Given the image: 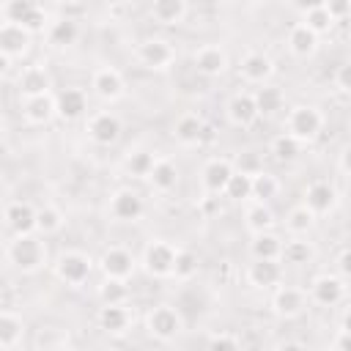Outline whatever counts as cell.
<instances>
[{
    "instance_id": "f35d334b",
    "label": "cell",
    "mask_w": 351,
    "mask_h": 351,
    "mask_svg": "<svg viewBox=\"0 0 351 351\" xmlns=\"http://www.w3.org/2000/svg\"><path fill=\"white\" fill-rule=\"evenodd\" d=\"M200 269V258L192 250H176V261H173V274L176 280H192Z\"/></svg>"
},
{
    "instance_id": "9a60e30c",
    "label": "cell",
    "mask_w": 351,
    "mask_h": 351,
    "mask_svg": "<svg viewBox=\"0 0 351 351\" xmlns=\"http://www.w3.org/2000/svg\"><path fill=\"white\" fill-rule=\"evenodd\" d=\"M192 60L203 77H222L228 71V52L219 44H203Z\"/></svg>"
},
{
    "instance_id": "d4e9b609",
    "label": "cell",
    "mask_w": 351,
    "mask_h": 351,
    "mask_svg": "<svg viewBox=\"0 0 351 351\" xmlns=\"http://www.w3.org/2000/svg\"><path fill=\"white\" fill-rule=\"evenodd\" d=\"M285 44H288L291 55H296V58H307V55L315 52V47H318V36H315L304 22H296V25L288 30Z\"/></svg>"
},
{
    "instance_id": "484cf974",
    "label": "cell",
    "mask_w": 351,
    "mask_h": 351,
    "mask_svg": "<svg viewBox=\"0 0 351 351\" xmlns=\"http://www.w3.org/2000/svg\"><path fill=\"white\" fill-rule=\"evenodd\" d=\"M203 126H206V121H203L200 115L184 112V115L176 121V126H173V137H176V143H181V145H200Z\"/></svg>"
},
{
    "instance_id": "7bdbcfd3",
    "label": "cell",
    "mask_w": 351,
    "mask_h": 351,
    "mask_svg": "<svg viewBox=\"0 0 351 351\" xmlns=\"http://www.w3.org/2000/svg\"><path fill=\"white\" fill-rule=\"evenodd\" d=\"M304 25H307L315 36H324V33H329V27L335 25V19L329 16V11H326L324 5H318V8L304 11Z\"/></svg>"
},
{
    "instance_id": "f5cc1de1",
    "label": "cell",
    "mask_w": 351,
    "mask_h": 351,
    "mask_svg": "<svg viewBox=\"0 0 351 351\" xmlns=\"http://www.w3.org/2000/svg\"><path fill=\"white\" fill-rule=\"evenodd\" d=\"M291 3H293V5H296L302 14H304V11H310V8H318V5H324L326 0H291Z\"/></svg>"
},
{
    "instance_id": "ee69618b",
    "label": "cell",
    "mask_w": 351,
    "mask_h": 351,
    "mask_svg": "<svg viewBox=\"0 0 351 351\" xmlns=\"http://www.w3.org/2000/svg\"><path fill=\"white\" fill-rule=\"evenodd\" d=\"M33 5H36L33 0H8V3L3 5L5 22H16V25H22V22H25V16L30 14V8H33Z\"/></svg>"
},
{
    "instance_id": "ac0fdd59",
    "label": "cell",
    "mask_w": 351,
    "mask_h": 351,
    "mask_svg": "<svg viewBox=\"0 0 351 351\" xmlns=\"http://www.w3.org/2000/svg\"><path fill=\"white\" fill-rule=\"evenodd\" d=\"M3 219L5 225L14 230V236L19 233H33L36 230V208L27 200H11L3 208Z\"/></svg>"
},
{
    "instance_id": "4316f807",
    "label": "cell",
    "mask_w": 351,
    "mask_h": 351,
    "mask_svg": "<svg viewBox=\"0 0 351 351\" xmlns=\"http://www.w3.org/2000/svg\"><path fill=\"white\" fill-rule=\"evenodd\" d=\"M77 38H80V27H77V22L69 19V16L55 19L52 25H47V41H49L52 47H58V49L71 47Z\"/></svg>"
},
{
    "instance_id": "681fc988",
    "label": "cell",
    "mask_w": 351,
    "mask_h": 351,
    "mask_svg": "<svg viewBox=\"0 0 351 351\" xmlns=\"http://www.w3.org/2000/svg\"><path fill=\"white\" fill-rule=\"evenodd\" d=\"M335 88L340 93H348L351 90V63H340L337 71H335Z\"/></svg>"
},
{
    "instance_id": "9f6ffc18",
    "label": "cell",
    "mask_w": 351,
    "mask_h": 351,
    "mask_svg": "<svg viewBox=\"0 0 351 351\" xmlns=\"http://www.w3.org/2000/svg\"><path fill=\"white\" fill-rule=\"evenodd\" d=\"M0 250H5V236H3V230H0Z\"/></svg>"
},
{
    "instance_id": "836d02e7",
    "label": "cell",
    "mask_w": 351,
    "mask_h": 351,
    "mask_svg": "<svg viewBox=\"0 0 351 351\" xmlns=\"http://www.w3.org/2000/svg\"><path fill=\"white\" fill-rule=\"evenodd\" d=\"M63 222H66V217H63V211L58 206H41V208H36V233L52 236V233H58L63 228Z\"/></svg>"
},
{
    "instance_id": "f1b7e54d",
    "label": "cell",
    "mask_w": 351,
    "mask_h": 351,
    "mask_svg": "<svg viewBox=\"0 0 351 351\" xmlns=\"http://www.w3.org/2000/svg\"><path fill=\"white\" fill-rule=\"evenodd\" d=\"M148 181H151V186L156 192H170L178 184V167L170 159H156L151 173H148Z\"/></svg>"
},
{
    "instance_id": "44dd1931",
    "label": "cell",
    "mask_w": 351,
    "mask_h": 351,
    "mask_svg": "<svg viewBox=\"0 0 351 351\" xmlns=\"http://www.w3.org/2000/svg\"><path fill=\"white\" fill-rule=\"evenodd\" d=\"M88 110V96L80 88H66L55 96V115L63 121H77Z\"/></svg>"
},
{
    "instance_id": "d590c367",
    "label": "cell",
    "mask_w": 351,
    "mask_h": 351,
    "mask_svg": "<svg viewBox=\"0 0 351 351\" xmlns=\"http://www.w3.org/2000/svg\"><path fill=\"white\" fill-rule=\"evenodd\" d=\"M313 225H315V214H313L304 203L293 206V208L285 214V228H288L293 236H304V233H310Z\"/></svg>"
},
{
    "instance_id": "4fadbf2b",
    "label": "cell",
    "mask_w": 351,
    "mask_h": 351,
    "mask_svg": "<svg viewBox=\"0 0 351 351\" xmlns=\"http://www.w3.org/2000/svg\"><path fill=\"white\" fill-rule=\"evenodd\" d=\"M16 88H19V96L22 99H33V96H44L49 93L52 88V77L44 66L33 63V66H25L16 77Z\"/></svg>"
},
{
    "instance_id": "680465c9",
    "label": "cell",
    "mask_w": 351,
    "mask_h": 351,
    "mask_svg": "<svg viewBox=\"0 0 351 351\" xmlns=\"http://www.w3.org/2000/svg\"><path fill=\"white\" fill-rule=\"evenodd\" d=\"M5 3H8V0H0V5H5Z\"/></svg>"
},
{
    "instance_id": "db71d44e",
    "label": "cell",
    "mask_w": 351,
    "mask_h": 351,
    "mask_svg": "<svg viewBox=\"0 0 351 351\" xmlns=\"http://www.w3.org/2000/svg\"><path fill=\"white\" fill-rule=\"evenodd\" d=\"M8 69H11V58L0 52V77H5V74H8Z\"/></svg>"
},
{
    "instance_id": "7402d4cb",
    "label": "cell",
    "mask_w": 351,
    "mask_h": 351,
    "mask_svg": "<svg viewBox=\"0 0 351 351\" xmlns=\"http://www.w3.org/2000/svg\"><path fill=\"white\" fill-rule=\"evenodd\" d=\"M230 173H233V162H230V159H219V156H217V159H208L206 167H203V173H200L203 189H206L208 195H222V189H225Z\"/></svg>"
},
{
    "instance_id": "74e56055",
    "label": "cell",
    "mask_w": 351,
    "mask_h": 351,
    "mask_svg": "<svg viewBox=\"0 0 351 351\" xmlns=\"http://www.w3.org/2000/svg\"><path fill=\"white\" fill-rule=\"evenodd\" d=\"M222 195L230 197V200H250L252 197V176L233 170L228 184H225V189H222Z\"/></svg>"
},
{
    "instance_id": "8d00e7d4",
    "label": "cell",
    "mask_w": 351,
    "mask_h": 351,
    "mask_svg": "<svg viewBox=\"0 0 351 351\" xmlns=\"http://www.w3.org/2000/svg\"><path fill=\"white\" fill-rule=\"evenodd\" d=\"M277 192H280V181H277L274 173L261 170V173L252 176V197H255V200L269 203L271 197H277Z\"/></svg>"
},
{
    "instance_id": "8992f818",
    "label": "cell",
    "mask_w": 351,
    "mask_h": 351,
    "mask_svg": "<svg viewBox=\"0 0 351 351\" xmlns=\"http://www.w3.org/2000/svg\"><path fill=\"white\" fill-rule=\"evenodd\" d=\"M176 250H178V247H173L170 241H165V239H154V241L145 244L140 263H143V269H145L151 277H170V274H173Z\"/></svg>"
},
{
    "instance_id": "5bb4252c",
    "label": "cell",
    "mask_w": 351,
    "mask_h": 351,
    "mask_svg": "<svg viewBox=\"0 0 351 351\" xmlns=\"http://www.w3.org/2000/svg\"><path fill=\"white\" fill-rule=\"evenodd\" d=\"M335 203H337V189H335L326 178H315V181L307 184V189H304V206H307L315 217L332 211Z\"/></svg>"
},
{
    "instance_id": "7c38bea8",
    "label": "cell",
    "mask_w": 351,
    "mask_h": 351,
    "mask_svg": "<svg viewBox=\"0 0 351 351\" xmlns=\"http://www.w3.org/2000/svg\"><path fill=\"white\" fill-rule=\"evenodd\" d=\"M145 211L143 197L134 189H118L110 195V217L118 222H137Z\"/></svg>"
},
{
    "instance_id": "ffe728a7",
    "label": "cell",
    "mask_w": 351,
    "mask_h": 351,
    "mask_svg": "<svg viewBox=\"0 0 351 351\" xmlns=\"http://www.w3.org/2000/svg\"><path fill=\"white\" fill-rule=\"evenodd\" d=\"M239 74H241L247 82H252V85H263V82L274 74V63H271V58L263 55V52H247V55L241 58V63H239Z\"/></svg>"
},
{
    "instance_id": "60d3db41",
    "label": "cell",
    "mask_w": 351,
    "mask_h": 351,
    "mask_svg": "<svg viewBox=\"0 0 351 351\" xmlns=\"http://www.w3.org/2000/svg\"><path fill=\"white\" fill-rule=\"evenodd\" d=\"M271 154H274L280 162H293V159L302 154V143H299L296 137H291L288 132H282V134H277V137L271 140Z\"/></svg>"
},
{
    "instance_id": "3957f363",
    "label": "cell",
    "mask_w": 351,
    "mask_h": 351,
    "mask_svg": "<svg viewBox=\"0 0 351 351\" xmlns=\"http://www.w3.org/2000/svg\"><path fill=\"white\" fill-rule=\"evenodd\" d=\"M145 329H148L151 337L167 343V340H173V337L181 335L184 318H181V313H178L173 304H156V307L148 313V318H145Z\"/></svg>"
},
{
    "instance_id": "f6af8a7d",
    "label": "cell",
    "mask_w": 351,
    "mask_h": 351,
    "mask_svg": "<svg viewBox=\"0 0 351 351\" xmlns=\"http://www.w3.org/2000/svg\"><path fill=\"white\" fill-rule=\"evenodd\" d=\"M233 170L247 173V176H255V173H261V170H263V162H261V156H258L255 151H244V154H239V156H236Z\"/></svg>"
},
{
    "instance_id": "e0dca14e",
    "label": "cell",
    "mask_w": 351,
    "mask_h": 351,
    "mask_svg": "<svg viewBox=\"0 0 351 351\" xmlns=\"http://www.w3.org/2000/svg\"><path fill=\"white\" fill-rule=\"evenodd\" d=\"M225 112H228V121L233 126H239V129H247V126H252L261 118L252 93H233L228 107H225Z\"/></svg>"
},
{
    "instance_id": "cb8c5ba5",
    "label": "cell",
    "mask_w": 351,
    "mask_h": 351,
    "mask_svg": "<svg viewBox=\"0 0 351 351\" xmlns=\"http://www.w3.org/2000/svg\"><path fill=\"white\" fill-rule=\"evenodd\" d=\"M96 324H99V329H104L110 335H123L132 324V315L123 304H101L96 313Z\"/></svg>"
},
{
    "instance_id": "ab89813d",
    "label": "cell",
    "mask_w": 351,
    "mask_h": 351,
    "mask_svg": "<svg viewBox=\"0 0 351 351\" xmlns=\"http://www.w3.org/2000/svg\"><path fill=\"white\" fill-rule=\"evenodd\" d=\"M129 296L126 280H115V277H104V282L99 285V299L101 304H123Z\"/></svg>"
},
{
    "instance_id": "d6986e66",
    "label": "cell",
    "mask_w": 351,
    "mask_h": 351,
    "mask_svg": "<svg viewBox=\"0 0 351 351\" xmlns=\"http://www.w3.org/2000/svg\"><path fill=\"white\" fill-rule=\"evenodd\" d=\"M282 280V266L280 261H266V258H252L247 266V282L252 288H274Z\"/></svg>"
},
{
    "instance_id": "11a10c76",
    "label": "cell",
    "mask_w": 351,
    "mask_h": 351,
    "mask_svg": "<svg viewBox=\"0 0 351 351\" xmlns=\"http://www.w3.org/2000/svg\"><path fill=\"white\" fill-rule=\"evenodd\" d=\"M340 173L343 176L348 173V148H343V154H340Z\"/></svg>"
},
{
    "instance_id": "b9f144b4",
    "label": "cell",
    "mask_w": 351,
    "mask_h": 351,
    "mask_svg": "<svg viewBox=\"0 0 351 351\" xmlns=\"http://www.w3.org/2000/svg\"><path fill=\"white\" fill-rule=\"evenodd\" d=\"M154 162H156V156H154L151 151H145V148H137V151H132V154L126 156L123 167H126L132 176H137V178H148V173H151Z\"/></svg>"
},
{
    "instance_id": "91938a15",
    "label": "cell",
    "mask_w": 351,
    "mask_h": 351,
    "mask_svg": "<svg viewBox=\"0 0 351 351\" xmlns=\"http://www.w3.org/2000/svg\"><path fill=\"white\" fill-rule=\"evenodd\" d=\"M63 3H71V0H63Z\"/></svg>"
},
{
    "instance_id": "83f0119b",
    "label": "cell",
    "mask_w": 351,
    "mask_h": 351,
    "mask_svg": "<svg viewBox=\"0 0 351 351\" xmlns=\"http://www.w3.org/2000/svg\"><path fill=\"white\" fill-rule=\"evenodd\" d=\"M280 250H282V239L271 230H261V233H252V241H250V252L252 258H266V261H280Z\"/></svg>"
},
{
    "instance_id": "c3c4849f",
    "label": "cell",
    "mask_w": 351,
    "mask_h": 351,
    "mask_svg": "<svg viewBox=\"0 0 351 351\" xmlns=\"http://www.w3.org/2000/svg\"><path fill=\"white\" fill-rule=\"evenodd\" d=\"M324 8L329 11V16H332L335 22H343V19L348 16V11H351V0H326Z\"/></svg>"
},
{
    "instance_id": "e575fe53",
    "label": "cell",
    "mask_w": 351,
    "mask_h": 351,
    "mask_svg": "<svg viewBox=\"0 0 351 351\" xmlns=\"http://www.w3.org/2000/svg\"><path fill=\"white\" fill-rule=\"evenodd\" d=\"M313 258V247L307 241H302L299 236L282 241V250H280V261L282 263H291V266H304L307 261Z\"/></svg>"
},
{
    "instance_id": "5b68a950",
    "label": "cell",
    "mask_w": 351,
    "mask_h": 351,
    "mask_svg": "<svg viewBox=\"0 0 351 351\" xmlns=\"http://www.w3.org/2000/svg\"><path fill=\"white\" fill-rule=\"evenodd\" d=\"M140 66L151 69V71H167L176 63V49L167 38H145L137 44L134 49Z\"/></svg>"
},
{
    "instance_id": "f907efd6",
    "label": "cell",
    "mask_w": 351,
    "mask_h": 351,
    "mask_svg": "<svg viewBox=\"0 0 351 351\" xmlns=\"http://www.w3.org/2000/svg\"><path fill=\"white\" fill-rule=\"evenodd\" d=\"M335 263H337V277L348 280V274H351V252H348V247H340Z\"/></svg>"
},
{
    "instance_id": "1f68e13d",
    "label": "cell",
    "mask_w": 351,
    "mask_h": 351,
    "mask_svg": "<svg viewBox=\"0 0 351 351\" xmlns=\"http://www.w3.org/2000/svg\"><path fill=\"white\" fill-rule=\"evenodd\" d=\"M244 225H247V230H250V233L271 230V228H274V211H271L266 203L255 200V203H252V206H247V211H244Z\"/></svg>"
},
{
    "instance_id": "f546056e",
    "label": "cell",
    "mask_w": 351,
    "mask_h": 351,
    "mask_svg": "<svg viewBox=\"0 0 351 351\" xmlns=\"http://www.w3.org/2000/svg\"><path fill=\"white\" fill-rule=\"evenodd\" d=\"M25 335V321L11 313V310H0V348H14Z\"/></svg>"
},
{
    "instance_id": "d6a6232c",
    "label": "cell",
    "mask_w": 351,
    "mask_h": 351,
    "mask_svg": "<svg viewBox=\"0 0 351 351\" xmlns=\"http://www.w3.org/2000/svg\"><path fill=\"white\" fill-rule=\"evenodd\" d=\"M252 99H255V107H258L261 115H274V112L282 110V104H285L282 90H280L277 85H266V82H263V88H258V90L252 93Z\"/></svg>"
},
{
    "instance_id": "7dc6e473",
    "label": "cell",
    "mask_w": 351,
    "mask_h": 351,
    "mask_svg": "<svg viewBox=\"0 0 351 351\" xmlns=\"http://www.w3.org/2000/svg\"><path fill=\"white\" fill-rule=\"evenodd\" d=\"M208 348H241V337L239 335H230V332H214L208 337Z\"/></svg>"
},
{
    "instance_id": "30bf717a",
    "label": "cell",
    "mask_w": 351,
    "mask_h": 351,
    "mask_svg": "<svg viewBox=\"0 0 351 351\" xmlns=\"http://www.w3.org/2000/svg\"><path fill=\"white\" fill-rule=\"evenodd\" d=\"M90 88L93 93L101 99V101H118L123 93H126V82H123V74L112 66H101L93 71L90 77Z\"/></svg>"
},
{
    "instance_id": "6da1fadb",
    "label": "cell",
    "mask_w": 351,
    "mask_h": 351,
    "mask_svg": "<svg viewBox=\"0 0 351 351\" xmlns=\"http://www.w3.org/2000/svg\"><path fill=\"white\" fill-rule=\"evenodd\" d=\"M5 258L8 263L22 271V274H33L47 263V244L41 233H19L14 236V241L5 244Z\"/></svg>"
},
{
    "instance_id": "2e32d148",
    "label": "cell",
    "mask_w": 351,
    "mask_h": 351,
    "mask_svg": "<svg viewBox=\"0 0 351 351\" xmlns=\"http://www.w3.org/2000/svg\"><path fill=\"white\" fill-rule=\"evenodd\" d=\"M30 38H33V33H27L16 22H3L0 25V52L8 55L11 60L14 58H22L30 49Z\"/></svg>"
},
{
    "instance_id": "bcb514c9",
    "label": "cell",
    "mask_w": 351,
    "mask_h": 351,
    "mask_svg": "<svg viewBox=\"0 0 351 351\" xmlns=\"http://www.w3.org/2000/svg\"><path fill=\"white\" fill-rule=\"evenodd\" d=\"M22 27H25L27 33H41V30L47 27V14H44V8H41V5H33L30 14L25 16Z\"/></svg>"
},
{
    "instance_id": "52a82bcc",
    "label": "cell",
    "mask_w": 351,
    "mask_h": 351,
    "mask_svg": "<svg viewBox=\"0 0 351 351\" xmlns=\"http://www.w3.org/2000/svg\"><path fill=\"white\" fill-rule=\"evenodd\" d=\"M85 132H88V137L96 145H115L118 137H121V132H123V123H121V118L115 112L101 110V112H96V115L88 118Z\"/></svg>"
},
{
    "instance_id": "ba28073f",
    "label": "cell",
    "mask_w": 351,
    "mask_h": 351,
    "mask_svg": "<svg viewBox=\"0 0 351 351\" xmlns=\"http://www.w3.org/2000/svg\"><path fill=\"white\" fill-rule=\"evenodd\" d=\"M99 269L104 277H115V280H129L137 269V258L126 250V247H107L99 258Z\"/></svg>"
},
{
    "instance_id": "603a6c76",
    "label": "cell",
    "mask_w": 351,
    "mask_h": 351,
    "mask_svg": "<svg viewBox=\"0 0 351 351\" xmlns=\"http://www.w3.org/2000/svg\"><path fill=\"white\" fill-rule=\"evenodd\" d=\"M22 115L27 123L33 126H44L55 118V96L44 93V96H33V99H22Z\"/></svg>"
},
{
    "instance_id": "6f0895ef",
    "label": "cell",
    "mask_w": 351,
    "mask_h": 351,
    "mask_svg": "<svg viewBox=\"0 0 351 351\" xmlns=\"http://www.w3.org/2000/svg\"><path fill=\"white\" fill-rule=\"evenodd\" d=\"M5 132V121H3V115H0V134Z\"/></svg>"
},
{
    "instance_id": "9c48e42d",
    "label": "cell",
    "mask_w": 351,
    "mask_h": 351,
    "mask_svg": "<svg viewBox=\"0 0 351 351\" xmlns=\"http://www.w3.org/2000/svg\"><path fill=\"white\" fill-rule=\"evenodd\" d=\"M307 296H310V302H315L321 307H335L346 296V280L337 274H318V277H313Z\"/></svg>"
},
{
    "instance_id": "277c9868",
    "label": "cell",
    "mask_w": 351,
    "mask_h": 351,
    "mask_svg": "<svg viewBox=\"0 0 351 351\" xmlns=\"http://www.w3.org/2000/svg\"><path fill=\"white\" fill-rule=\"evenodd\" d=\"M93 271V261L80 252V250H69V252H60V258L55 261V277L71 288L82 285Z\"/></svg>"
},
{
    "instance_id": "8fae6325",
    "label": "cell",
    "mask_w": 351,
    "mask_h": 351,
    "mask_svg": "<svg viewBox=\"0 0 351 351\" xmlns=\"http://www.w3.org/2000/svg\"><path fill=\"white\" fill-rule=\"evenodd\" d=\"M307 307V291L296 285H280L271 296V310L280 318H296Z\"/></svg>"
},
{
    "instance_id": "7a4b0ae2",
    "label": "cell",
    "mask_w": 351,
    "mask_h": 351,
    "mask_svg": "<svg viewBox=\"0 0 351 351\" xmlns=\"http://www.w3.org/2000/svg\"><path fill=\"white\" fill-rule=\"evenodd\" d=\"M321 129H324V115H321V110L313 107V104H296V107H291L288 115H285V132H288L291 137H296L299 143L315 140V137L321 134Z\"/></svg>"
},
{
    "instance_id": "816d5d0a",
    "label": "cell",
    "mask_w": 351,
    "mask_h": 351,
    "mask_svg": "<svg viewBox=\"0 0 351 351\" xmlns=\"http://www.w3.org/2000/svg\"><path fill=\"white\" fill-rule=\"evenodd\" d=\"M348 346H351V332H348L346 315H343V324H340V329H337V337H335L332 348H335V351H348Z\"/></svg>"
},
{
    "instance_id": "4dcf8cb0",
    "label": "cell",
    "mask_w": 351,
    "mask_h": 351,
    "mask_svg": "<svg viewBox=\"0 0 351 351\" xmlns=\"http://www.w3.org/2000/svg\"><path fill=\"white\" fill-rule=\"evenodd\" d=\"M151 14L162 25H178L186 16V0H151Z\"/></svg>"
}]
</instances>
